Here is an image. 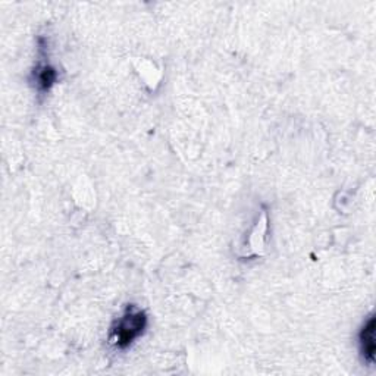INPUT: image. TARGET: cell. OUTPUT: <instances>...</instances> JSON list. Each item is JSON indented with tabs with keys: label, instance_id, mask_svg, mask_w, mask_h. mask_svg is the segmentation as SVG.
Here are the masks:
<instances>
[{
	"label": "cell",
	"instance_id": "cell-1",
	"mask_svg": "<svg viewBox=\"0 0 376 376\" xmlns=\"http://www.w3.org/2000/svg\"><path fill=\"white\" fill-rule=\"evenodd\" d=\"M147 328L146 313L134 305L127 306L121 318L110 328L109 341L117 348H128L137 338L142 336Z\"/></svg>",
	"mask_w": 376,
	"mask_h": 376
},
{
	"label": "cell",
	"instance_id": "cell-2",
	"mask_svg": "<svg viewBox=\"0 0 376 376\" xmlns=\"http://www.w3.org/2000/svg\"><path fill=\"white\" fill-rule=\"evenodd\" d=\"M375 328H376V322H375V316L372 315L368 319V322L363 325V328L359 334L360 352H361L363 359H365L368 363H373V360H375V352H376Z\"/></svg>",
	"mask_w": 376,
	"mask_h": 376
},
{
	"label": "cell",
	"instance_id": "cell-3",
	"mask_svg": "<svg viewBox=\"0 0 376 376\" xmlns=\"http://www.w3.org/2000/svg\"><path fill=\"white\" fill-rule=\"evenodd\" d=\"M58 80L56 69L49 62H40L34 69V83L40 93H47Z\"/></svg>",
	"mask_w": 376,
	"mask_h": 376
}]
</instances>
